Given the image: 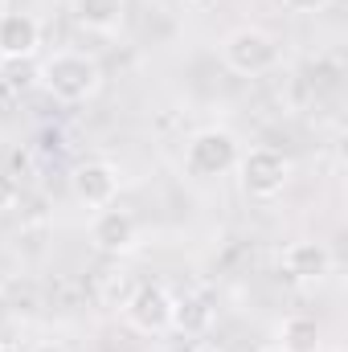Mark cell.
Wrapping results in <instances>:
<instances>
[{
	"label": "cell",
	"instance_id": "1",
	"mask_svg": "<svg viewBox=\"0 0 348 352\" xmlns=\"http://www.w3.org/2000/svg\"><path fill=\"white\" fill-rule=\"evenodd\" d=\"M41 87L50 90L58 102H87L98 94L102 87V70L90 54H78V50H62L54 58H45L41 66Z\"/></svg>",
	"mask_w": 348,
	"mask_h": 352
},
{
	"label": "cell",
	"instance_id": "2",
	"mask_svg": "<svg viewBox=\"0 0 348 352\" xmlns=\"http://www.w3.org/2000/svg\"><path fill=\"white\" fill-rule=\"evenodd\" d=\"M221 62L242 78H259L283 62V45H279V37H270L259 25H242L221 41Z\"/></svg>",
	"mask_w": 348,
	"mask_h": 352
},
{
	"label": "cell",
	"instance_id": "3",
	"mask_svg": "<svg viewBox=\"0 0 348 352\" xmlns=\"http://www.w3.org/2000/svg\"><path fill=\"white\" fill-rule=\"evenodd\" d=\"M238 156H242V144L234 131L226 127H205L188 140L184 148V173L197 176V180H213V176H226L238 168Z\"/></svg>",
	"mask_w": 348,
	"mask_h": 352
},
{
	"label": "cell",
	"instance_id": "4",
	"mask_svg": "<svg viewBox=\"0 0 348 352\" xmlns=\"http://www.w3.org/2000/svg\"><path fill=\"white\" fill-rule=\"evenodd\" d=\"M238 176H242L246 197L270 201L291 184V160L279 148H250V152L238 156Z\"/></svg>",
	"mask_w": 348,
	"mask_h": 352
},
{
	"label": "cell",
	"instance_id": "5",
	"mask_svg": "<svg viewBox=\"0 0 348 352\" xmlns=\"http://www.w3.org/2000/svg\"><path fill=\"white\" fill-rule=\"evenodd\" d=\"M173 303H176V295L164 283H144V287L127 299L123 316H127V324H131L135 332L156 336V332H168V328H173Z\"/></svg>",
	"mask_w": 348,
	"mask_h": 352
},
{
	"label": "cell",
	"instance_id": "6",
	"mask_svg": "<svg viewBox=\"0 0 348 352\" xmlns=\"http://www.w3.org/2000/svg\"><path fill=\"white\" fill-rule=\"evenodd\" d=\"M90 242L94 250L102 254H123L135 246V217L127 209H115V205H102L94 217H90Z\"/></svg>",
	"mask_w": 348,
	"mask_h": 352
},
{
	"label": "cell",
	"instance_id": "7",
	"mask_svg": "<svg viewBox=\"0 0 348 352\" xmlns=\"http://www.w3.org/2000/svg\"><path fill=\"white\" fill-rule=\"evenodd\" d=\"M70 188H74V197H78L83 205L102 209V205H111V201H115V192H119V168H115V164H107V160H87V164H78V168H74Z\"/></svg>",
	"mask_w": 348,
	"mask_h": 352
},
{
	"label": "cell",
	"instance_id": "8",
	"mask_svg": "<svg viewBox=\"0 0 348 352\" xmlns=\"http://www.w3.org/2000/svg\"><path fill=\"white\" fill-rule=\"evenodd\" d=\"M41 45V21L33 12H0V58L25 62Z\"/></svg>",
	"mask_w": 348,
	"mask_h": 352
},
{
	"label": "cell",
	"instance_id": "9",
	"mask_svg": "<svg viewBox=\"0 0 348 352\" xmlns=\"http://www.w3.org/2000/svg\"><path fill=\"white\" fill-rule=\"evenodd\" d=\"M283 270H287V278H295V283H320V278L332 270V250H328L324 242H312V238L291 242V246L283 250Z\"/></svg>",
	"mask_w": 348,
	"mask_h": 352
},
{
	"label": "cell",
	"instance_id": "10",
	"mask_svg": "<svg viewBox=\"0 0 348 352\" xmlns=\"http://www.w3.org/2000/svg\"><path fill=\"white\" fill-rule=\"evenodd\" d=\"M70 12L90 33H119L127 21V0H70Z\"/></svg>",
	"mask_w": 348,
	"mask_h": 352
},
{
	"label": "cell",
	"instance_id": "11",
	"mask_svg": "<svg viewBox=\"0 0 348 352\" xmlns=\"http://www.w3.org/2000/svg\"><path fill=\"white\" fill-rule=\"evenodd\" d=\"M279 349L283 352H320L324 349V332L312 316H287L279 324Z\"/></svg>",
	"mask_w": 348,
	"mask_h": 352
},
{
	"label": "cell",
	"instance_id": "12",
	"mask_svg": "<svg viewBox=\"0 0 348 352\" xmlns=\"http://www.w3.org/2000/svg\"><path fill=\"white\" fill-rule=\"evenodd\" d=\"M213 324V303L205 295H180L173 303V328L184 336H201Z\"/></svg>",
	"mask_w": 348,
	"mask_h": 352
},
{
	"label": "cell",
	"instance_id": "13",
	"mask_svg": "<svg viewBox=\"0 0 348 352\" xmlns=\"http://www.w3.org/2000/svg\"><path fill=\"white\" fill-rule=\"evenodd\" d=\"M17 197H21V184L8 173H0V213H8V209L17 205Z\"/></svg>",
	"mask_w": 348,
	"mask_h": 352
},
{
	"label": "cell",
	"instance_id": "14",
	"mask_svg": "<svg viewBox=\"0 0 348 352\" xmlns=\"http://www.w3.org/2000/svg\"><path fill=\"white\" fill-rule=\"evenodd\" d=\"M291 12H320V8H328V0H283Z\"/></svg>",
	"mask_w": 348,
	"mask_h": 352
},
{
	"label": "cell",
	"instance_id": "15",
	"mask_svg": "<svg viewBox=\"0 0 348 352\" xmlns=\"http://www.w3.org/2000/svg\"><path fill=\"white\" fill-rule=\"evenodd\" d=\"M29 352H66L62 344H54V340H41V344H33Z\"/></svg>",
	"mask_w": 348,
	"mask_h": 352
},
{
	"label": "cell",
	"instance_id": "16",
	"mask_svg": "<svg viewBox=\"0 0 348 352\" xmlns=\"http://www.w3.org/2000/svg\"><path fill=\"white\" fill-rule=\"evenodd\" d=\"M262 352H283V349H279V344H270V349H262Z\"/></svg>",
	"mask_w": 348,
	"mask_h": 352
},
{
	"label": "cell",
	"instance_id": "17",
	"mask_svg": "<svg viewBox=\"0 0 348 352\" xmlns=\"http://www.w3.org/2000/svg\"><path fill=\"white\" fill-rule=\"evenodd\" d=\"M197 352H221V349H197Z\"/></svg>",
	"mask_w": 348,
	"mask_h": 352
},
{
	"label": "cell",
	"instance_id": "18",
	"mask_svg": "<svg viewBox=\"0 0 348 352\" xmlns=\"http://www.w3.org/2000/svg\"><path fill=\"white\" fill-rule=\"evenodd\" d=\"M0 12H8V8H4V0H0Z\"/></svg>",
	"mask_w": 348,
	"mask_h": 352
}]
</instances>
